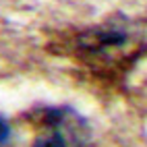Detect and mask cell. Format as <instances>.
Here are the masks:
<instances>
[{
  "label": "cell",
  "mask_w": 147,
  "mask_h": 147,
  "mask_svg": "<svg viewBox=\"0 0 147 147\" xmlns=\"http://www.w3.org/2000/svg\"><path fill=\"white\" fill-rule=\"evenodd\" d=\"M50 50L97 81L118 83L147 54V31L139 21L114 15L95 25L58 31Z\"/></svg>",
  "instance_id": "1"
},
{
  "label": "cell",
  "mask_w": 147,
  "mask_h": 147,
  "mask_svg": "<svg viewBox=\"0 0 147 147\" xmlns=\"http://www.w3.org/2000/svg\"><path fill=\"white\" fill-rule=\"evenodd\" d=\"M37 137L33 147H85L87 126L68 108H44L35 112Z\"/></svg>",
  "instance_id": "2"
},
{
  "label": "cell",
  "mask_w": 147,
  "mask_h": 147,
  "mask_svg": "<svg viewBox=\"0 0 147 147\" xmlns=\"http://www.w3.org/2000/svg\"><path fill=\"white\" fill-rule=\"evenodd\" d=\"M6 137H8V126L4 124V120H0V145H4Z\"/></svg>",
  "instance_id": "3"
}]
</instances>
